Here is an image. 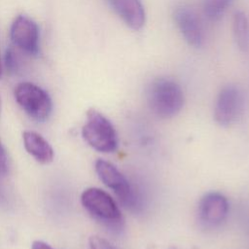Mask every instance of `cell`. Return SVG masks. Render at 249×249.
I'll return each instance as SVG.
<instances>
[{
    "label": "cell",
    "instance_id": "cell-1",
    "mask_svg": "<svg viewBox=\"0 0 249 249\" xmlns=\"http://www.w3.org/2000/svg\"><path fill=\"white\" fill-rule=\"evenodd\" d=\"M94 168L102 183L113 191L124 208L133 213L142 211L144 198L140 191L113 163L98 159Z\"/></svg>",
    "mask_w": 249,
    "mask_h": 249
},
{
    "label": "cell",
    "instance_id": "cell-2",
    "mask_svg": "<svg viewBox=\"0 0 249 249\" xmlns=\"http://www.w3.org/2000/svg\"><path fill=\"white\" fill-rule=\"evenodd\" d=\"M184 93L178 83L167 78L152 82L147 90V102L151 111L160 119L176 116L184 106Z\"/></svg>",
    "mask_w": 249,
    "mask_h": 249
},
{
    "label": "cell",
    "instance_id": "cell-3",
    "mask_svg": "<svg viewBox=\"0 0 249 249\" xmlns=\"http://www.w3.org/2000/svg\"><path fill=\"white\" fill-rule=\"evenodd\" d=\"M84 208L98 222L114 232L124 230V220L116 200L104 190L90 187L81 195Z\"/></svg>",
    "mask_w": 249,
    "mask_h": 249
},
{
    "label": "cell",
    "instance_id": "cell-4",
    "mask_svg": "<svg viewBox=\"0 0 249 249\" xmlns=\"http://www.w3.org/2000/svg\"><path fill=\"white\" fill-rule=\"evenodd\" d=\"M82 136L88 145L97 152L113 153L118 148V135L113 124L95 109L87 112Z\"/></svg>",
    "mask_w": 249,
    "mask_h": 249
},
{
    "label": "cell",
    "instance_id": "cell-5",
    "mask_svg": "<svg viewBox=\"0 0 249 249\" xmlns=\"http://www.w3.org/2000/svg\"><path fill=\"white\" fill-rule=\"evenodd\" d=\"M16 101L20 108L36 122H45L53 111V102L49 93L39 86L29 83H19L14 90Z\"/></svg>",
    "mask_w": 249,
    "mask_h": 249
},
{
    "label": "cell",
    "instance_id": "cell-6",
    "mask_svg": "<svg viewBox=\"0 0 249 249\" xmlns=\"http://www.w3.org/2000/svg\"><path fill=\"white\" fill-rule=\"evenodd\" d=\"M244 108L241 90L234 85L225 86L219 92L215 107L214 119L222 126H229L239 120Z\"/></svg>",
    "mask_w": 249,
    "mask_h": 249
},
{
    "label": "cell",
    "instance_id": "cell-7",
    "mask_svg": "<svg viewBox=\"0 0 249 249\" xmlns=\"http://www.w3.org/2000/svg\"><path fill=\"white\" fill-rule=\"evenodd\" d=\"M228 198L221 193L210 192L205 194L197 205V218L201 226L214 229L221 226L229 214Z\"/></svg>",
    "mask_w": 249,
    "mask_h": 249
},
{
    "label": "cell",
    "instance_id": "cell-8",
    "mask_svg": "<svg viewBox=\"0 0 249 249\" xmlns=\"http://www.w3.org/2000/svg\"><path fill=\"white\" fill-rule=\"evenodd\" d=\"M11 39L15 46L30 55L39 53V29L28 17H17L11 26Z\"/></svg>",
    "mask_w": 249,
    "mask_h": 249
},
{
    "label": "cell",
    "instance_id": "cell-9",
    "mask_svg": "<svg viewBox=\"0 0 249 249\" xmlns=\"http://www.w3.org/2000/svg\"><path fill=\"white\" fill-rule=\"evenodd\" d=\"M175 22L185 40L190 46L201 47L203 43V30L196 14L185 5L177 7L174 11Z\"/></svg>",
    "mask_w": 249,
    "mask_h": 249
},
{
    "label": "cell",
    "instance_id": "cell-10",
    "mask_svg": "<svg viewBox=\"0 0 249 249\" xmlns=\"http://www.w3.org/2000/svg\"><path fill=\"white\" fill-rule=\"evenodd\" d=\"M111 9L133 30H140L146 20L144 7L140 0H106Z\"/></svg>",
    "mask_w": 249,
    "mask_h": 249
},
{
    "label": "cell",
    "instance_id": "cell-11",
    "mask_svg": "<svg viewBox=\"0 0 249 249\" xmlns=\"http://www.w3.org/2000/svg\"><path fill=\"white\" fill-rule=\"evenodd\" d=\"M22 140L26 152L38 162L46 164L53 161V149L41 134L33 130H25L22 133Z\"/></svg>",
    "mask_w": 249,
    "mask_h": 249
},
{
    "label": "cell",
    "instance_id": "cell-12",
    "mask_svg": "<svg viewBox=\"0 0 249 249\" xmlns=\"http://www.w3.org/2000/svg\"><path fill=\"white\" fill-rule=\"evenodd\" d=\"M232 29L236 45L241 51L246 52L249 47V24L243 12L237 11L234 13Z\"/></svg>",
    "mask_w": 249,
    "mask_h": 249
},
{
    "label": "cell",
    "instance_id": "cell-13",
    "mask_svg": "<svg viewBox=\"0 0 249 249\" xmlns=\"http://www.w3.org/2000/svg\"><path fill=\"white\" fill-rule=\"evenodd\" d=\"M233 0H203V13L212 21L219 20Z\"/></svg>",
    "mask_w": 249,
    "mask_h": 249
},
{
    "label": "cell",
    "instance_id": "cell-14",
    "mask_svg": "<svg viewBox=\"0 0 249 249\" xmlns=\"http://www.w3.org/2000/svg\"><path fill=\"white\" fill-rule=\"evenodd\" d=\"M5 65L6 68L12 73H18L21 68V60L16 51L12 48L7 49L5 53Z\"/></svg>",
    "mask_w": 249,
    "mask_h": 249
},
{
    "label": "cell",
    "instance_id": "cell-15",
    "mask_svg": "<svg viewBox=\"0 0 249 249\" xmlns=\"http://www.w3.org/2000/svg\"><path fill=\"white\" fill-rule=\"evenodd\" d=\"M89 249H119L109 240L99 235H91L89 239Z\"/></svg>",
    "mask_w": 249,
    "mask_h": 249
},
{
    "label": "cell",
    "instance_id": "cell-16",
    "mask_svg": "<svg viewBox=\"0 0 249 249\" xmlns=\"http://www.w3.org/2000/svg\"><path fill=\"white\" fill-rule=\"evenodd\" d=\"M8 168H9V163H8L7 153L0 141V175L6 174L8 171Z\"/></svg>",
    "mask_w": 249,
    "mask_h": 249
},
{
    "label": "cell",
    "instance_id": "cell-17",
    "mask_svg": "<svg viewBox=\"0 0 249 249\" xmlns=\"http://www.w3.org/2000/svg\"><path fill=\"white\" fill-rule=\"evenodd\" d=\"M31 249H53L48 243L42 240H35L31 245Z\"/></svg>",
    "mask_w": 249,
    "mask_h": 249
},
{
    "label": "cell",
    "instance_id": "cell-18",
    "mask_svg": "<svg viewBox=\"0 0 249 249\" xmlns=\"http://www.w3.org/2000/svg\"><path fill=\"white\" fill-rule=\"evenodd\" d=\"M2 75V67H1V62H0V77Z\"/></svg>",
    "mask_w": 249,
    "mask_h": 249
},
{
    "label": "cell",
    "instance_id": "cell-19",
    "mask_svg": "<svg viewBox=\"0 0 249 249\" xmlns=\"http://www.w3.org/2000/svg\"><path fill=\"white\" fill-rule=\"evenodd\" d=\"M1 107H2V104H1V97H0V114H1Z\"/></svg>",
    "mask_w": 249,
    "mask_h": 249
},
{
    "label": "cell",
    "instance_id": "cell-20",
    "mask_svg": "<svg viewBox=\"0 0 249 249\" xmlns=\"http://www.w3.org/2000/svg\"><path fill=\"white\" fill-rule=\"evenodd\" d=\"M168 249H177L176 247H170V248H168Z\"/></svg>",
    "mask_w": 249,
    "mask_h": 249
}]
</instances>
